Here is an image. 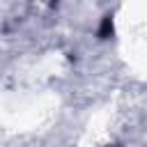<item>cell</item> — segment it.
<instances>
[{
  "label": "cell",
  "mask_w": 147,
  "mask_h": 147,
  "mask_svg": "<svg viewBox=\"0 0 147 147\" xmlns=\"http://www.w3.org/2000/svg\"><path fill=\"white\" fill-rule=\"evenodd\" d=\"M113 34V16L108 14V16H103V21H101V28H99V39H108Z\"/></svg>",
  "instance_id": "cell-1"
}]
</instances>
